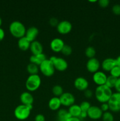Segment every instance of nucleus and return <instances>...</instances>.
<instances>
[{"label": "nucleus", "instance_id": "f257e3e1", "mask_svg": "<svg viewBox=\"0 0 120 121\" xmlns=\"http://www.w3.org/2000/svg\"><path fill=\"white\" fill-rule=\"evenodd\" d=\"M111 89L105 85L98 86L95 91V96L99 102L103 104L107 103L112 95Z\"/></svg>", "mask_w": 120, "mask_h": 121}, {"label": "nucleus", "instance_id": "f03ea898", "mask_svg": "<svg viewBox=\"0 0 120 121\" xmlns=\"http://www.w3.org/2000/svg\"><path fill=\"white\" fill-rule=\"evenodd\" d=\"M9 30L12 36L19 39L25 36L27 29L22 22L14 21L9 25Z\"/></svg>", "mask_w": 120, "mask_h": 121}, {"label": "nucleus", "instance_id": "7ed1b4c3", "mask_svg": "<svg viewBox=\"0 0 120 121\" xmlns=\"http://www.w3.org/2000/svg\"><path fill=\"white\" fill-rule=\"evenodd\" d=\"M32 109V106H28L21 104L16 106L14 109V116L18 120H26L29 118Z\"/></svg>", "mask_w": 120, "mask_h": 121}, {"label": "nucleus", "instance_id": "20e7f679", "mask_svg": "<svg viewBox=\"0 0 120 121\" xmlns=\"http://www.w3.org/2000/svg\"><path fill=\"white\" fill-rule=\"evenodd\" d=\"M41 84V79L38 74H32L28 77L25 82L26 89L29 92H35Z\"/></svg>", "mask_w": 120, "mask_h": 121}, {"label": "nucleus", "instance_id": "39448f33", "mask_svg": "<svg viewBox=\"0 0 120 121\" xmlns=\"http://www.w3.org/2000/svg\"><path fill=\"white\" fill-rule=\"evenodd\" d=\"M39 69L42 74L46 77L52 76L55 71L52 62L48 59L45 60L39 66Z\"/></svg>", "mask_w": 120, "mask_h": 121}, {"label": "nucleus", "instance_id": "423d86ee", "mask_svg": "<svg viewBox=\"0 0 120 121\" xmlns=\"http://www.w3.org/2000/svg\"><path fill=\"white\" fill-rule=\"evenodd\" d=\"M49 59L52 62L54 68L56 70L60 71V72H64L68 68V63L63 58L56 57L53 56L51 57Z\"/></svg>", "mask_w": 120, "mask_h": 121}, {"label": "nucleus", "instance_id": "0eeeda50", "mask_svg": "<svg viewBox=\"0 0 120 121\" xmlns=\"http://www.w3.org/2000/svg\"><path fill=\"white\" fill-rule=\"evenodd\" d=\"M109 110L112 112H118L120 111V93H113L108 102Z\"/></svg>", "mask_w": 120, "mask_h": 121}, {"label": "nucleus", "instance_id": "6e6552de", "mask_svg": "<svg viewBox=\"0 0 120 121\" xmlns=\"http://www.w3.org/2000/svg\"><path fill=\"white\" fill-rule=\"evenodd\" d=\"M72 28V24L67 20H62L60 21L56 26L57 31L62 35L68 34L71 31Z\"/></svg>", "mask_w": 120, "mask_h": 121}, {"label": "nucleus", "instance_id": "1a4fd4ad", "mask_svg": "<svg viewBox=\"0 0 120 121\" xmlns=\"http://www.w3.org/2000/svg\"><path fill=\"white\" fill-rule=\"evenodd\" d=\"M60 99L61 105L66 107H69L75 104V97L69 92H64L62 95L60 97Z\"/></svg>", "mask_w": 120, "mask_h": 121}, {"label": "nucleus", "instance_id": "9d476101", "mask_svg": "<svg viewBox=\"0 0 120 121\" xmlns=\"http://www.w3.org/2000/svg\"><path fill=\"white\" fill-rule=\"evenodd\" d=\"M103 112L100 107L96 106H91L87 111L88 117L92 120H97L102 118Z\"/></svg>", "mask_w": 120, "mask_h": 121}, {"label": "nucleus", "instance_id": "9b49d317", "mask_svg": "<svg viewBox=\"0 0 120 121\" xmlns=\"http://www.w3.org/2000/svg\"><path fill=\"white\" fill-rule=\"evenodd\" d=\"M100 66V61L96 58L94 57L88 59L86 64V68L89 72L94 73L98 71Z\"/></svg>", "mask_w": 120, "mask_h": 121}, {"label": "nucleus", "instance_id": "f8f14e48", "mask_svg": "<svg viewBox=\"0 0 120 121\" xmlns=\"http://www.w3.org/2000/svg\"><path fill=\"white\" fill-rule=\"evenodd\" d=\"M74 86L77 90L80 91H84L88 88L89 83L85 78L83 77H78L76 78L74 82Z\"/></svg>", "mask_w": 120, "mask_h": 121}, {"label": "nucleus", "instance_id": "ddd939ff", "mask_svg": "<svg viewBox=\"0 0 120 121\" xmlns=\"http://www.w3.org/2000/svg\"><path fill=\"white\" fill-rule=\"evenodd\" d=\"M107 79V76L102 71H98L93 74L92 80L98 86H101L105 84Z\"/></svg>", "mask_w": 120, "mask_h": 121}, {"label": "nucleus", "instance_id": "4468645a", "mask_svg": "<svg viewBox=\"0 0 120 121\" xmlns=\"http://www.w3.org/2000/svg\"><path fill=\"white\" fill-rule=\"evenodd\" d=\"M64 45L65 43L62 39L58 37L54 38L50 43V48L53 52L59 53L61 52Z\"/></svg>", "mask_w": 120, "mask_h": 121}, {"label": "nucleus", "instance_id": "2eb2a0df", "mask_svg": "<svg viewBox=\"0 0 120 121\" xmlns=\"http://www.w3.org/2000/svg\"><path fill=\"white\" fill-rule=\"evenodd\" d=\"M34 100V97L29 92H24L20 95V101L22 105L28 106H32Z\"/></svg>", "mask_w": 120, "mask_h": 121}, {"label": "nucleus", "instance_id": "dca6fc26", "mask_svg": "<svg viewBox=\"0 0 120 121\" xmlns=\"http://www.w3.org/2000/svg\"><path fill=\"white\" fill-rule=\"evenodd\" d=\"M116 66V59L113 58H107L104 59L101 63V67L106 72H110L112 69Z\"/></svg>", "mask_w": 120, "mask_h": 121}, {"label": "nucleus", "instance_id": "f3484780", "mask_svg": "<svg viewBox=\"0 0 120 121\" xmlns=\"http://www.w3.org/2000/svg\"><path fill=\"white\" fill-rule=\"evenodd\" d=\"M39 34V30L36 27H30L26 30L25 37L30 41L31 43L36 40V38L37 37Z\"/></svg>", "mask_w": 120, "mask_h": 121}, {"label": "nucleus", "instance_id": "a211bd4d", "mask_svg": "<svg viewBox=\"0 0 120 121\" xmlns=\"http://www.w3.org/2000/svg\"><path fill=\"white\" fill-rule=\"evenodd\" d=\"M31 52L32 55H37L43 53V47L40 41L37 40L32 41L31 43L30 47H29Z\"/></svg>", "mask_w": 120, "mask_h": 121}, {"label": "nucleus", "instance_id": "6ab92c4d", "mask_svg": "<svg viewBox=\"0 0 120 121\" xmlns=\"http://www.w3.org/2000/svg\"><path fill=\"white\" fill-rule=\"evenodd\" d=\"M61 106V103L60 98L54 96L49 99L48 102V107L51 111H58Z\"/></svg>", "mask_w": 120, "mask_h": 121}, {"label": "nucleus", "instance_id": "aec40b11", "mask_svg": "<svg viewBox=\"0 0 120 121\" xmlns=\"http://www.w3.org/2000/svg\"><path fill=\"white\" fill-rule=\"evenodd\" d=\"M46 59H47V57L45 54L42 53L37 55L31 56L29 57V61L31 63L35 64L39 66Z\"/></svg>", "mask_w": 120, "mask_h": 121}, {"label": "nucleus", "instance_id": "412c9836", "mask_svg": "<svg viewBox=\"0 0 120 121\" xmlns=\"http://www.w3.org/2000/svg\"><path fill=\"white\" fill-rule=\"evenodd\" d=\"M30 45L31 42L25 36L18 39V47L21 50L26 51L27 50L29 49Z\"/></svg>", "mask_w": 120, "mask_h": 121}, {"label": "nucleus", "instance_id": "4be33fe9", "mask_svg": "<svg viewBox=\"0 0 120 121\" xmlns=\"http://www.w3.org/2000/svg\"><path fill=\"white\" fill-rule=\"evenodd\" d=\"M71 117L68 110L60 109L56 115V121H67Z\"/></svg>", "mask_w": 120, "mask_h": 121}, {"label": "nucleus", "instance_id": "5701e85b", "mask_svg": "<svg viewBox=\"0 0 120 121\" xmlns=\"http://www.w3.org/2000/svg\"><path fill=\"white\" fill-rule=\"evenodd\" d=\"M68 111L71 117H76V118H79L82 112L80 105L76 104H74L72 106H69Z\"/></svg>", "mask_w": 120, "mask_h": 121}, {"label": "nucleus", "instance_id": "b1692460", "mask_svg": "<svg viewBox=\"0 0 120 121\" xmlns=\"http://www.w3.org/2000/svg\"><path fill=\"white\" fill-rule=\"evenodd\" d=\"M27 70L28 73H29L30 75H32V74H38L40 69H39V66L37 65H35L33 63H29L28 64V66L27 67Z\"/></svg>", "mask_w": 120, "mask_h": 121}, {"label": "nucleus", "instance_id": "393cba45", "mask_svg": "<svg viewBox=\"0 0 120 121\" xmlns=\"http://www.w3.org/2000/svg\"><path fill=\"white\" fill-rule=\"evenodd\" d=\"M116 80H117V78L109 75L108 76H107V80H106V82L105 85L107 86H108V87L111 89L112 88V87H115Z\"/></svg>", "mask_w": 120, "mask_h": 121}, {"label": "nucleus", "instance_id": "a878e982", "mask_svg": "<svg viewBox=\"0 0 120 121\" xmlns=\"http://www.w3.org/2000/svg\"><path fill=\"white\" fill-rule=\"evenodd\" d=\"M52 92L54 96L60 98L62 95V93H64L63 89L60 85H55V86H53L52 89Z\"/></svg>", "mask_w": 120, "mask_h": 121}, {"label": "nucleus", "instance_id": "bb28decb", "mask_svg": "<svg viewBox=\"0 0 120 121\" xmlns=\"http://www.w3.org/2000/svg\"><path fill=\"white\" fill-rule=\"evenodd\" d=\"M85 54L88 59L94 58L96 54V50H95V48L93 47L92 46H88L85 49Z\"/></svg>", "mask_w": 120, "mask_h": 121}, {"label": "nucleus", "instance_id": "cd10ccee", "mask_svg": "<svg viewBox=\"0 0 120 121\" xmlns=\"http://www.w3.org/2000/svg\"><path fill=\"white\" fill-rule=\"evenodd\" d=\"M102 121H114V118L113 115L109 111L104 112L102 114Z\"/></svg>", "mask_w": 120, "mask_h": 121}, {"label": "nucleus", "instance_id": "c85d7f7f", "mask_svg": "<svg viewBox=\"0 0 120 121\" xmlns=\"http://www.w3.org/2000/svg\"><path fill=\"white\" fill-rule=\"evenodd\" d=\"M61 52L64 56H68L71 54L72 52V47L70 46L68 44H65Z\"/></svg>", "mask_w": 120, "mask_h": 121}, {"label": "nucleus", "instance_id": "c756f323", "mask_svg": "<svg viewBox=\"0 0 120 121\" xmlns=\"http://www.w3.org/2000/svg\"><path fill=\"white\" fill-rule=\"evenodd\" d=\"M109 72H110V75L112 76L115 77L117 79L120 78V67L119 66H115Z\"/></svg>", "mask_w": 120, "mask_h": 121}, {"label": "nucleus", "instance_id": "7c9ffc66", "mask_svg": "<svg viewBox=\"0 0 120 121\" xmlns=\"http://www.w3.org/2000/svg\"><path fill=\"white\" fill-rule=\"evenodd\" d=\"M80 106L82 112H87V111H88V109L90 108V107L91 106V104L89 102L83 101L81 103V104L80 105Z\"/></svg>", "mask_w": 120, "mask_h": 121}, {"label": "nucleus", "instance_id": "2f4dec72", "mask_svg": "<svg viewBox=\"0 0 120 121\" xmlns=\"http://www.w3.org/2000/svg\"><path fill=\"white\" fill-rule=\"evenodd\" d=\"M112 11L114 14L116 15H120V4H116L113 5L112 8Z\"/></svg>", "mask_w": 120, "mask_h": 121}, {"label": "nucleus", "instance_id": "473e14b6", "mask_svg": "<svg viewBox=\"0 0 120 121\" xmlns=\"http://www.w3.org/2000/svg\"><path fill=\"white\" fill-rule=\"evenodd\" d=\"M99 5L102 8H105L109 5V0H99L98 1Z\"/></svg>", "mask_w": 120, "mask_h": 121}, {"label": "nucleus", "instance_id": "72a5a7b5", "mask_svg": "<svg viewBox=\"0 0 120 121\" xmlns=\"http://www.w3.org/2000/svg\"><path fill=\"white\" fill-rule=\"evenodd\" d=\"M49 24H50L51 26H52V27H55V26L56 27L57 25L58 24L59 22L56 18L52 17V18H51L49 19Z\"/></svg>", "mask_w": 120, "mask_h": 121}, {"label": "nucleus", "instance_id": "f704fd0d", "mask_svg": "<svg viewBox=\"0 0 120 121\" xmlns=\"http://www.w3.org/2000/svg\"><path fill=\"white\" fill-rule=\"evenodd\" d=\"M100 108L101 109V111L103 112V113L104 112H107L109 109V105H108V103H103V104H101V106Z\"/></svg>", "mask_w": 120, "mask_h": 121}, {"label": "nucleus", "instance_id": "c9c22d12", "mask_svg": "<svg viewBox=\"0 0 120 121\" xmlns=\"http://www.w3.org/2000/svg\"><path fill=\"white\" fill-rule=\"evenodd\" d=\"M35 121H45V118L44 115L42 114H38L36 115L34 118Z\"/></svg>", "mask_w": 120, "mask_h": 121}, {"label": "nucleus", "instance_id": "e433bc0d", "mask_svg": "<svg viewBox=\"0 0 120 121\" xmlns=\"http://www.w3.org/2000/svg\"><path fill=\"white\" fill-rule=\"evenodd\" d=\"M93 95L92 91L91 89H87V90L84 91V96L87 98H91Z\"/></svg>", "mask_w": 120, "mask_h": 121}, {"label": "nucleus", "instance_id": "4c0bfd02", "mask_svg": "<svg viewBox=\"0 0 120 121\" xmlns=\"http://www.w3.org/2000/svg\"><path fill=\"white\" fill-rule=\"evenodd\" d=\"M115 89L116 91V92H118V93H120V78L117 79V80H116V84L115 85Z\"/></svg>", "mask_w": 120, "mask_h": 121}, {"label": "nucleus", "instance_id": "58836bf2", "mask_svg": "<svg viewBox=\"0 0 120 121\" xmlns=\"http://www.w3.org/2000/svg\"><path fill=\"white\" fill-rule=\"evenodd\" d=\"M5 37V31L2 28L0 27V41H2Z\"/></svg>", "mask_w": 120, "mask_h": 121}, {"label": "nucleus", "instance_id": "ea45409f", "mask_svg": "<svg viewBox=\"0 0 120 121\" xmlns=\"http://www.w3.org/2000/svg\"><path fill=\"white\" fill-rule=\"evenodd\" d=\"M87 117H88V115H87V112H81V115H80V117H79V118H80V119H85V118H87Z\"/></svg>", "mask_w": 120, "mask_h": 121}, {"label": "nucleus", "instance_id": "a19ab883", "mask_svg": "<svg viewBox=\"0 0 120 121\" xmlns=\"http://www.w3.org/2000/svg\"><path fill=\"white\" fill-rule=\"evenodd\" d=\"M67 121H81V119L79 118H76V117H71Z\"/></svg>", "mask_w": 120, "mask_h": 121}, {"label": "nucleus", "instance_id": "79ce46f5", "mask_svg": "<svg viewBox=\"0 0 120 121\" xmlns=\"http://www.w3.org/2000/svg\"><path fill=\"white\" fill-rule=\"evenodd\" d=\"M116 59V66H119L120 67V55L119 56L117 57V58Z\"/></svg>", "mask_w": 120, "mask_h": 121}, {"label": "nucleus", "instance_id": "37998d69", "mask_svg": "<svg viewBox=\"0 0 120 121\" xmlns=\"http://www.w3.org/2000/svg\"><path fill=\"white\" fill-rule=\"evenodd\" d=\"M1 25H2V19H1V18L0 17V27H1Z\"/></svg>", "mask_w": 120, "mask_h": 121}, {"label": "nucleus", "instance_id": "c03bdc74", "mask_svg": "<svg viewBox=\"0 0 120 121\" xmlns=\"http://www.w3.org/2000/svg\"><path fill=\"white\" fill-rule=\"evenodd\" d=\"M89 2H98V1H96V0H95V1H89Z\"/></svg>", "mask_w": 120, "mask_h": 121}]
</instances>
